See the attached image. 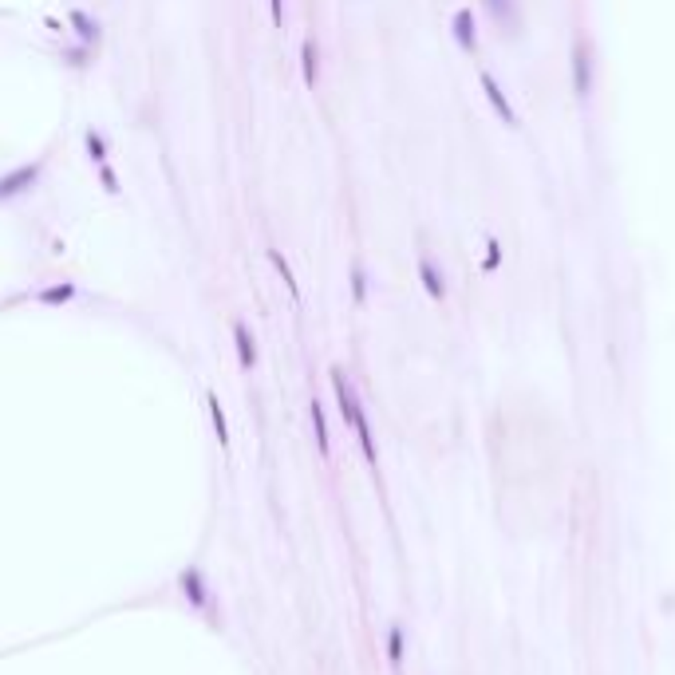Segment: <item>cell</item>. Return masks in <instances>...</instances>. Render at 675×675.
Returning a JSON list of instances; mask_svg holds the SVG:
<instances>
[{"instance_id": "obj_8", "label": "cell", "mask_w": 675, "mask_h": 675, "mask_svg": "<svg viewBox=\"0 0 675 675\" xmlns=\"http://www.w3.org/2000/svg\"><path fill=\"white\" fill-rule=\"evenodd\" d=\"M304 83L316 87V43L304 40Z\"/></svg>"}, {"instance_id": "obj_10", "label": "cell", "mask_w": 675, "mask_h": 675, "mask_svg": "<svg viewBox=\"0 0 675 675\" xmlns=\"http://www.w3.org/2000/svg\"><path fill=\"white\" fill-rule=\"evenodd\" d=\"M498 261H502V249H498V241H490L486 245V269H498Z\"/></svg>"}, {"instance_id": "obj_6", "label": "cell", "mask_w": 675, "mask_h": 675, "mask_svg": "<svg viewBox=\"0 0 675 675\" xmlns=\"http://www.w3.org/2000/svg\"><path fill=\"white\" fill-rule=\"evenodd\" d=\"M233 336H237V348H241V364H245V368H253L257 351H253V340H249V328H245V324H233Z\"/></svg>"}, {"instance_id": "obj_5", "label": "cell", "mask_w": 675, "mask_h": 675, "mask_svg": "<svg viewBox=\"0 0 675 675\" xmlns=\"http://www.w3.org/2000/svg\"><path fill=\"white\" fill-rule=\"evenodd\" d=\"M419 273H423V284H427V289H431V297H438V300H443V297H446V284H443V277L435 273V265H431L427 257H423Z\"/></svg>"}, {"instance_id": "obj_11", "label": "cell", "mask_w": 675, "mask_h": 675, "mask_svg": "<svg viewBox=\"0 0 675 675\" xmlns=\"http://www.w3.org/2000/svg\"><path fill=\"white\" fill-rule=\"evenodd\" d=\"M269 4H273V24L281 28L284 24V0H269Z\"/></svg>"}, {"instance_id": "obj_3", "label": "cell", "mask_w": 675, "mask_h": 675, "mask_svg": "<svg viewBox=\"0 0 675 675\" xmlns=\"http://www.w3.org/2000/svg\"><path fill=\"white\" fill-rule=\"evenodd\" d=\"M482 91L490 95V103H494V107H498V115H502L505 123H517V115H513V107H510V103H505L502 87H498V83H494V79H490V76H482Z\"/></svg>"}, {"instance_id": "obj_7", "label": "cell", "mask_w": 675, "mask_h": 675, "mask_svg": "<svg viewBox=\"0 0 675 675\" xmlns=\"http://www.w3.org/2000/svg\"><path fill=\"white\" fill-rule=\"evenodd\" d=\"M486 4L502 24H513V20H517V0H486Z\"/></svg>"}, {"instance_id": "obj_2", "label": "cell", "mask_w": 675, "mask_h": 675, "mask_svg": "<svg viewBox=\"0 0 675 675\" xmlns=\"http://www.w3.org/2000/svg\"><path fill=\"white\" fill-rule=\"evenodd\" d=\"M332 379H336V395H340V407H344V419H351V427L359 431V438H364V450H368V458L376 450H371V435H368V423H364V415H359V403H356V395H351V387L344 383V376L340 371H332Z\"/></svg>"}, {"instance_id": "obj_9", "label": "cell", "mask_w": 675, "mask_h": 675, "mask_svg": "<svg viewBox=\"0 0 675 675\" xmlns=\"http://www.w3.org/2000/svg\"><path fill=\"white\" fill-rule=\"evenodd\" d=\"M269 261H273V265H277V269H281V277H284V284H289V292H292V297H297V292H300V289H297V281H292V273H289V265H284V257H281V253H277V249H269Z\"/></svg>"}, {"instance_id": "obj_4", "label": "cell", "mask_w": 675, "mask_h": 675, "mask_svg": "<svg viewBox=\"0 0 675 675\" xmlns=\"http://www.w3.org/2000/svg\"><path fill=\"white\" fill-rule=\"evenodd\" d=\"M454 36H458L462 48H470V51H474V43H478V40H474V16H470L466 9H462L458 16H454Z\"/></svg>"}, {"instance_id": "obj_1", "label": "cell", "mask_w": 675, "mask_h": 675, "mask_svg": "<svg viewBox=\"0 0 675 675\" xmlns=\"http://www.w3.org/2000/svg\"><path fill=\"white\" fill-rule=\"evenodd\" d=\"M573 91L581 103L592 95V48H589L584 36L573 40Z\"/></svg>"}]
</instances>
